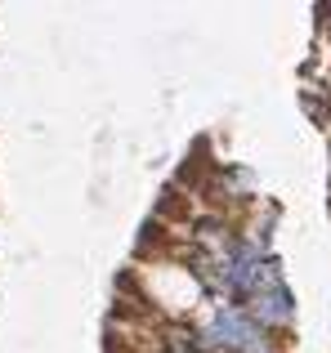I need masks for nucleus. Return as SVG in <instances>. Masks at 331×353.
<instances>
[{
	"instance_id": "f257e3e1",
	"label": "nucleus",
	"mask_w": 331,
	"mask_h": 353,
	"mask_svg": "<svg viewBox=\"0 0 331 353\" xmlns=\"http://www.w3.org/2000/svg\"><path fill=\"white\" fill-rule=\"evenodd\" d=\"M197 336L206 349H219V353H282V340L269 336L242 304H210L197 322Z\"/></svg>"
},
{
	"instance_id": "7ed1b4c3",
	"label": "nucleus",
	"mask_w": 331,
	"mask_h": 353,
	"mask_svg": "<svg viewBox=\"0 0 331 353\" xmlns=\"http://www.w3.org/2000/svg\"><path fill=\"white\" fill-rule=\"evenodd\" d=\"M206 353H219V349H206Z\"/></svg>"
},
{
	"instance_id": "f03ea898",
	"label": "nucleus",
	"mask_w": 331,
	"mask_h": 353,
	"mask_svg": "<svg viewBox=\"0 0 331 353\" xmlns=\"http://www.w3.org/2000/svg\"><path fill=\"white\" fill-rule=\"evenodd\" d=\"M246 313H251L255 322H260L269 336H287L291 327H296V295H291V286H287V277H273V282H264L260 291L251 295V300L242 304Z\"/></svg>"
}]
</instances>
